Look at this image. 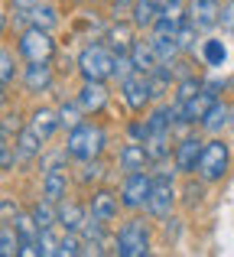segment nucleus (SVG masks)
Listing matches in <instances>:
<instances>
[{
    "label": "nucleus",
    "mask_w": 234,
    "mask_h": 257,
    "mask_svg": "<svg viewBox=\"0 0 234 257\" xmlns=\"http://www.w3.org/2000/svg\"><path fill=\"white\" fill-rule=\"evenodd\" d=\"M0 163H4V173L13 170V153H10V144H4V150H0Z\"/></svg>",
    "instance_id": "40"
},
{
    "label": "nucleus",
    "mask_w": 234,
    "mask_h": 257,
    "mask_svg": "<svg viewBox=\"0 0 234 257\" xmlns=\"http://www.w3.org/2000/svg\"><path fill=\"white\" fill-rule=\"evenodd\" d=\"M30 23L33 26H39V30H49L52 33V26L59 23V17H56V10H52V7H33L30 10Z\"/></svg>",
    "instance_id": "28"
},
{
    "label": "nucleus",
    "mask_w": 234,
    "mask_h": 257,
    "mask_svg": "<svg viewBox=\"0 0 234 257\" xmlns=\"http://www.w3.org/2000/svg\"><path fill=\"white\" fill-rule=\"evenodd\" d=\"M215 104H218V91H215V85L202 88V91H198L195 98L185 104V120H189V124H202V120L211 114V107H215Z\"/></svg>",
    "instance_id": "10"
},
{
    "label": "nucleus",
    "mask_w": 234,
    "mask_h": 257,
    "mask_svg": "<svg viewBox=\"0 0 234 257\" xmlns=\"http://www.w3.org/2000/svg\"><path fill=\"white\" fill-rule=\"evenodd\" d=\"M91 215L101 221H114L117 215V195L108 192V189H98L95 195H91Z\"/></svg>",
    "instance_id": "18"
},
{
    "label": "nucleus",
    "mask_w": 234,
    "mask_h": 257,
    "mask_svg": "<svg viewBox=\"0 0 234 257\" xmlns=\"http://www.w3.org/2000/svg\"><path fill=\"white\" fill-rule=\"evenodd\" d=\"M156 23L179 30V23H185V4H182V0H166V4H163V13H159Z\"/></svg>",
    "instance_id": "24"
},
{
    "label": "nucleus",
    "mask_w": 234,
    "mask_h": 257,
    "mask_svg": "<svg viewBox=\"0 0 234 257\" xmlns=\"http://www.w3.org/2000/svg\"><path fill=\"white\" fill-rule=\"evenodd\" d=\"M172 202H176L172 176H169V170H163L159 176H153V189H150V199H146V208H150L153 218H166L172 212Z\"/></svg>",
    "instance_id": "5"
},
{
    "label": "nucleus",
    "mask_w": 234,
    "mask_h": 257,
    "mask_svg": "<svg viewBox=\"0 0 234 257\" xmlns=\"http://www.w3.org/2000/svg\"><path fill=\"white\" fill-rule=\"evenodd\" d=\"M85 247H82V238H78V231H69L62 238V244H59V257H75V254H82Z\"/></svg>",
    "instance_id": "35"
},
{
    "label": "nucleus",
    "mask_w": 234,
    "mask_h": 257,
    "mask_svg": "<svg viewBox=\"0 0 234 257\" xmlns=\"http://www.w3.org/2000/svg\"><path fill=\"white\" fill-rule=\"evenodd\" d=\"M65 192H69V179H65L62 173H46V179H43V195L46 199L62 202Z\"/></svg>",
    "instance_id": "23"
},
{
    "label": "nucleus",
    "mask_w": 234,
    "mask_h": 257,
    "mask_svg": "<svg viewBox=\"0 0 234 257\" xmlns=\"http://www.w3.org/2000/svg\"><path fill=\"white\" fill-rule=\"evenodd\" d=\"M52 65L49 62H30L26 65V75H23V85H26V91H33V94H39V91H49L52 88Z\"/></svg>",
    "instance_id": "13"
},
{
    "label": "nucleus",
    "mask_w": 234,
    "mask_h": 257,
    "mask_svg": "<svg viewBox=\"0 0 234 257\" xmlns=\"http://www.w3.org/2000/svg\"><path fill=\"white\" fill-rule=\"evenodd\" d=\"M130 75H137V65H133L130 52H124V56L114 59V78H120V82H127Z\"/></svg>",
    "instance_id": "34"
},
{
    "label": "nucleus",
    "mask_w": 234,
    "mask_h": 257,
    "mask_svg": "<svg viewBox=\"0 0 234 257\" xmlns=\"http://www.w3.org/2000/svg\"><path fill=\"white\" fill-rule=\"evenodd\" d=\"M198 91H202V82H198V78H192V75H189V78H182V82H179V88H176V104H182V107H185Z\"/></svg>",
    "instance_id": "30"
},
{
    "label": "nucleus",
    "mask_w": 234,
    "mask_h": 257,
    "mask_svg": "<svg viewBox=\"0 0 234 257\" xmlns=\"http://www.w3.org/2000/svg\"><path fill=\"white\" fill-rule=\"evenodd\" d=\"M124 98H127V104H130L133 111H143V107L150 104V98H153V91H150V78H146L143 72L130 75V78L124 82Z\"/></svg>",
    "instance_id": "11"
},
{
    "label": "nucleus",
    "mask_w": 234,
    "mask_h": 257,
    "mask_svg": "<svg viewBox=\"0 0 234 257\" xmlns=\"http://www.w3.org/2000/svg\"><path fill=\"white\" fill-rule=\"evenodd\" d=\"M4 221H13V205H10V199H4Z\"/></svg>",
    "instance_id": "43"
},
{
    "label": "nucleus",
    "mask_w": 234,
    "mask_h": 257,
    "mask_svg": "<svg viewBox=\"0 0 234 257\" xmlns=\"http://www.w3.org/2000/svg\"><path fill=\"white\" fill-rule=\"evenodd\" d=\"M39 150H43V137L33 131V124L23 127V131H17V157L20 160H33Z\"/></svg>",
    "instance_id": "20"
},
{
    "label": "nucleus",
    "mask_w": 234,
    "mask_h": 257,
    "mask_svg": "<svg viewBox=\"0 0 234 257\" xmlns=\"http://www.w3.org/2000/svg\"><path fill=\"white\" fill-rule=\"evenodd\" d=\"M195 33H198V26L192 23H179V30H176V39H179V46H182V52L185 49H195Z\"/></svg>",
    "instance_id": "33"
},
{
    "label": "nucleus",
    "mask_w": 234,
    "mask_h": 257,
    "mask_svg": "<svg viewBox=\"0 0 234 257\" xmlns=\"http://www.w3.org/2000/svg\"><path fill=\"white\" fill-rule=\"evenodd\" d=\"M114 59H117V52L111 49L108 43H91V46H85L82 56H78V72H82L85 78L104 82V78L114 75Z\"/></svg>",
    "instance_id": "1"
},
{
    "label": "nucleus",
    "mask_w": 234,
    "mask_h": 257,
    "mask_svg": "<svg viewBox=\"0 0 234 257\" xmlns=\"http://www.w3.org/2000/svg\"><path fill=\"white\" fill-rule=\"evenodd\" d=\"M52 205H56L52 199H43V202H36V205H33V218H36L39 228H52L59 221V212Z\"/></svg>",
    "instance_id": "26"
},
{
    "label": "nucleus",
    "mask_w": 234,
    "mask_h": 257,
    "mask_svg": "<svg viewBox=\"0 0 234 257\" xmlns=\"http://www.w3.org/2000/svg\"><path fill=\"white\" fill-rule=\"evenodd\" d=\"M59 127H62L59 111H52V107H36V111H33V131H36L43 140H49Z\"/></svg>",
    "instance_id": "16"
},
{
    "label": "nucleus",
    "mask_w": 234,
    "mask_h": 257,
    "mask_svg": "<svg viewBox=\"0 0 234 257\" xmlns=\"http://www.w3.org/2000/svg\"><path fill=\"white\" fill-rule=\"evenodd\" d=\"M78 101H82L85 111H101L104 104H108V88H104V82H98V78H85L82 91H78Z\"/></svg>",
    "instance_id": "14"
},
{
    "label": "nucleus",
    "mask_w": 234,
    "mask_h": 257,
    "mask_svg": "<svg viewBox=\"0 0 234 257\" xmlns=\"http://www.w3.org/2000/svg\"><path fill=\"white\" fill-rule=\"evenodd\" d=\"M13 131H20L17 114H4V140H10V137H13Z\"/></svg>",
    "instance_id": "38"
},
{
    "label": "nucleus",
    "mask_w": 234,
    "mask_h": 257,
    "mask_svg": "<svg viewBox=\"0 0 234 257\" xmlns=\"http://www.w3.org/2000/svg\"><path fill=\"white\" fill-rule=\"evenodd\" d=\"M20 56L26 62H52L56 56V39H52L49 30H39V26H30L20 36Z\"/></svg>",
    "instance_id": "3"
},
{
    "label": "nucleus",
    "mask_w": 234,
    "mask_h": 257,
    "mask_svg": "<svg viewBox=\"0 0 234 257\" xmlns=\"http://www.w3.org/2000/svg\"><path fill=\"white\" fill-rule=\"evenodd\" d=\"M104 39H108V46L117 52V56L130 52L133 43H137V39H133V26H130V23H114V26L108 30V36H104Z\"/></svg>",
    "instance_id": "19"
},
{
    "label": "nucleus",
    "mask_w": 234,
    "mask_h": 257,
    "mask_svg": "<svg viewBox=\"0 0 234 257\" xmlns=\"http://www.w3.org/2000/svg\"><path fill=\"white\" fill-rule=\"evenodd\" d=\"M127 4H130V0H117V7H127Z\"/></svg>",
    "instance_id": "44"
},
{
    "label": "nucleus",
    "mask_w": 234,
    "mask_h": 257,
    "mask_svg": "<svg viewBox=\"0 0 234 257\" xmlns=\"http://www.w3.org/2000/svg\"><path fill=\"white\" fill-rule=\"evenodd\" d=\"M101 173H104V166H101V163H95V166L88 163V166H85V179H91V176H95V179H98V176H101Z\"/></svg>",
    "instance_id": "41"
},
{
    "label": "nucleus",
    "mask_w": 234,
    "mask_h": 257,
    "mask_svg": "<svg viewBox=\"0 0 234 257\" xmlns=\"http://www.w3.org/2000/svg\"><path fill=\"white\" fill-rule=\"evenodd\" d=\"M0 78H4V85L13 82V52L10 49L0 52Z\"/></svg>",
    "instance_id": "36"
},
{
    "label": "nucleus",
    "mask_w": 234,
    "mask_h": 257,
    "mask_svg": "<svg viewBox=\"0 0 234 257\" xmlns=\"http://www.w3.org/2000/svg\"><path fill=\"white\" fill-rule=\"evenodd\" d=\"M228 160H231L228 147H224L221 140H208L205 150H202V160H198V173H202V179H208V182L221 179L224 170H228Z\"/></svg>",
    "instance_id": "6"
},
{
    "label": "nucleus",
    "mask_w": 234,
    "mask_h": 257,
    "mask_svg": "<svg viewBox=\"0 0 234 257\" xmlns=\"http://www.w3.org/2000/svg\"><path fill=\"white\" fill-rule=\"evenodd\" d=\"M10 7H17V10H33L36 0H10Z\"/></svg>",
    "instance_id": "42"
},
{
    "label": "nucleus",
    "mask_w": 234,
    "mask_h": 257,
    "mask_svg": "<svg viewBox=\"0 0 234 257\" xmlns=\"http://www.w3.org/2000/svg\"><path fill=\"white\" fill-rule=\"evenodd\" d=\"M104 140H108V134L101 131V127H91V124H78L75 131L69 134V157L75 160H95L98 153L104 150Z\"/></svg>",
    "instance_id": "2"
},
{
    "label": "nucleus",
    "mask_w": 234,
    "mask_h": 257,
    "mask_svg": "<svg viewBox=\"0 0 234 257\" xmlns=\"http://www.w3.org/2000/svg\"><path fill=\"white\" fill-rule=\"evenodd\" d=\"M202 56H205V62H208V65H224V59H228V49H224L221 39H205Z\"/></svg>",
    "instance_id": "29"
},
{
    "label": "nucleus",
    "mask_w": 234,
    "mask_h": 257,
    "mask_svg": "<svg viewBox=\"0 0 234 257\" xmlns=\"http://www.w3.org/2000/svg\"><path fill=\"white\" fill-rule=\"evenodd\" d=\"M159 13H163V7L153 4V0H133V26H140V30L156 26Z\"/></svg>",
    "instance_id": "21"
},
{
    "label": "nucleus",
    "mask_w": 234,
    "mask_h": 257,
    "mask_svg": "<svg viewBox=\"0 0 234 257\" xmlns=\"http://www.w3.org/2000/svg\"><path fill=\"white\" fill-rule=\"evenodd\" d=\"M59 221H62L69 231H82L88 215H85V208L78 205V202H65V205H59Z\"/></svg>",
    "instance_id": "22"
},
{
    "label": "nucleus",
    "mask_w": 234,
    "mask_h": 257,
    "mask_svg": "<svg viewBox=\"0 0 234 257\" xmlns=\"http://www.w3.org/2000/svg\"><path fill=\"white\" fill-rule=\"evenodd\" d=\"M82 114H88V111L82 107V101H78V104L65 101V104L59 107V117H62V127H69V131H75L78 124H85V120H82Z\"/></svg>",
    "instance_id": "27"
},
{
    "label": "nucleus",
    "mask_w": 234,
    "mask_h": 257,
    "mask_svg": "<svg viewBox=\"0 0 234 257\" xmlns=\"http://www.w3.org/2000/svg\"><path fill=\"white\" fill-rule=\"evenodd\" d=\"M205 144L198 137H182L176 147V170L182 173H198V160H202Z\"/></svg>",
    "instance_id": "8"
},
{
    "label": "nucleus",
    "mask_w": 234,
    "mask_h": 257,
    "mask_svg": "<svg viewBox=\"0 0 234 257\" xmlns=\"http://www.w3.org/2000/svg\"><path fill=\"white\" fill-rule=\"evenodd\" d=\"M146 153H150L153 163H163L169 157V134H150L146 137Z\"/></svg>",
    "instance_id": "25"
},
{
    "label": "nucleus",
    "mask_w": 234,
    "mask_h": 257,
    "mask_svg": "<svg viewBox=\"0 0 234 257\" xmlns=\"http://www.w3.org/2000/svg\"><path fill=\"white\" fill-rule=\"evenodd\" d=\"M146 163H150V153H146V147L140 144V140H133V144H127L124 150H120V166H124L127 173L146 170Z\"/></svg>",
    "instance_id": "17"
},
{
    "label": "nucleus",
    "mask_w": 234,
    "mask_h": 257,
    "mask_svg": "<svg viewBox=\"0 0 234 257\" xmlns=\"http://www.w3.org/2000/svg\"><path fill=\"white\" fill-rule=\"evenodd\" d=\"M150 189H153V179L146 173H130L124 179V189H120V202L127 208H143L146 199H150Z\"/></svg>",
    "instance_id": "7"
},
{
    "label": "nucleus",
    "mask_w": 234,
    "mask_h": 257,
    "mask_svg": "<svg viewBox=\"0 0 234 257\" xmlns=\"http://www.w3.org/2000/svg\"><path fill=\"white\" fill-rule=\"evenodd\" d=\"M114 251L120 257H143V254H150V225H146L143 218L127 221V225L120 228V234H117V247Z\"/></svg>",
    "instance_id": "4"
},
{
    "label": "nucleus",
    "mask_w": 234,
    "mask_h": 257,
    "mask_svg": "<svg viewBox=\"0 0 234 257\" xmlns=\"http://www.w3.org/2000/svg\"><path fill=\"white\" fill-rule=\"evenodd\" d=\"M221 26H224V33H228V36H234V0H228V4H224V10H221Z\"/></svg>",
    "instance_id": "37"
},
{
    "label": "nucleus",
    "mask_w": 234,
    "mask_h": 257,
    "mask_svg": "<svg viewBox=\"0 0 234 257\" xmlns=\"http://www.w3.org/2000/svg\"><path fill=\"white\" fill-rule=\"evenodd\" d=\"M150 43H153V49H156V56H159V62H176V56L182 52V46H179V39H176V33H169V30H159V26H153V36H150Z\"/></svg>",
    "instance_id": "12"
},
{
    "label": "nucleus",
    "mask_w": 234,
    "mask_h": 257,
    "mask_svg": "<svg viewBox=\"0 0 234 257\" xmlns=\"http://www.w3.org/2000/svg\"><path fill=\"white\" fill-rule=\"evenodd\" d=\"M65 157H69V150H65V153H52V157H46V170H49V173H59V166H62V160Z\"/></svg>",
    "instance_id": "39"
},
{
    "label": "nucleus",
    "mask_w": 234,
    "mask_h": 257,
    "mask_svg": "<svg viewBox=\"0 0 234 257\" xmlns=\"http://www.w3.org/2000/svg\"><path fill=\"white\" fill-rule=\"evenodd\" d=\"M228 114H231V107L218 101V104L211 107V114H208V117L202 120V127H208V131H218V127H221V124H228Z\"/></svg>",
    "instance_id": "31"
},
{
    "label": "nucleus",
    "mask_w": 234,
    "mask_h": 257,
    "mask_svg": "<svg viewBox=\"0 0 234 257\" xmlns=\"http://www.w3.org/2000/svg\"><path fill=\"white\" fill-rule=\"evenodd\" d=\"M59 244H62V238H56L49 228H43V231H39V257H52V254H59Z\"/></svg>",
    "instance_id": "32"
},
{
    "label": "nucleus",
    "mask_w": 234,
    "mask_h": 257,
    "mask_svg": "<svg viewBox=\"0 0 234 257\" xmlns=\"http://www.w3.org/2000/svg\"><path fill=\"white\" fill-rule=\"evenodd\" d=\"M75 4H78V0H75Z\"/></svg>",
    "instance_id": "45"
},
{
    "label": "nucleus",
    "mask_w": 234,
    "mask_h": 257,
    "mask_svg": "<svg viewBox=\"0 0 234 257\" xmlns=\"http://www.w3.org/2000/svg\"><path fill=\"white\" fill-rule=\"evenodd\" d=\"M189 20L198 30H211L221 23V4L218 0H192L189 4Z\"/></svg>",
    "instance_id": "9"
},
{
    "label": "nucleus",
    "mask_w": 234,
    "mask_h": 257,
    "mask_svg": "<svg viewBox=\"0 0 234 257\" xmlns=\"http://www.w3.org/2000/svg\"><path fill=\"white\" fill-rule=\"evenodd\" d=\"M130 59H133V65H137V72H143V75H150V72L159 65V56H156V49H153L150 39H137L133 49H130Z\"/></svg>",
    "instance_id": "15"
}]
</instances>
